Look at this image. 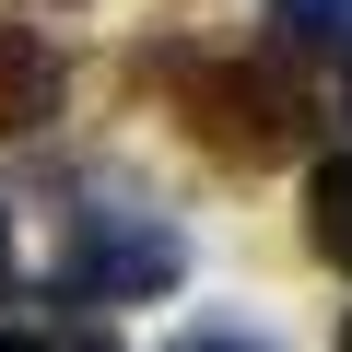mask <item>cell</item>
I'll use <instances>...</instances> for the list:
<instances>
[{
	"mask_svg": "<svg viewBox=\"0 0 352 352\" xmlns=\"http://www.w3.org/2000/svg\"><path fill=\"white\" fill-rule=\"evenodd\" d=\"M188 141L200 153H223V164H294L305 153V94L270 71V59H200V82H188Z\"/></svg>",
	"mask_w": 352,
	"mask_h": 352,
	"instance_id": "6da1fadb",
	"label": "cell"
},
{
	"mask_svg": "<svg viewBox=\"0 0 352 352\" xmlns=\"http://www.w3.org/2000/svg\"><path fill=\"white\" fill-rule=\"evenodd\" d=\"M176 270H188V247L153 212H82L59 247V305H153L176 294Z\"/></svg>",
	"mask_w": 352,
	"mask_h": 352,
	"instance_id": "7a4b0ae2",
	"label": "cell"
},
{
	"mask_svg": "<svg viewBox=\"0 0 352 352\" xmlns=\"http://www.w3.org/2000/svg\"><path fill=\"white\" fill-rule=\"evenodd\" d=\"M59 106V47L36 24H0V129H36Z\"/></svg>",
	"mask_w": 352,
	"mask_h": 352,
	"instance_id": "3957f363",
	"label": "cell"
},
{
	"mask_svg": "<svg viewBox=\"0 0 352 352\" xmlns=\"http://www.w3.org/2000/svg\"><path fill=\"white\" fill-rule=\"evenodd\" d=\"M270 36L294 59H352V0H270Z\"/></svg>",
	"mask_w": 352,
	"mask_h": 352,
	"instance_id": "277c9868",
	"label": "cell"
},
{
	"mask_svg": "<svg viewBox=\"0 0 352 352\" xmlns=\"http://www.w3.org/2000/svg\"><path fill=\"white\" fill-rule=\"evenodd\" d=\"M305 235H317V258L352 270V153H329V164L305 176Z\"/></svg>",
	"mask_w": 352,
	"mask_h": 352,
	"instance_id": "5b68a950",
	"label": "cell"
},
{
	"mask_svg": "<svg viewBox=\"0 0 352 352\" xmlns=\"http://www.w3.org/2000/svg\"><path fill=\"white\" fill-rule=\"evenodd\" d=\"M176 352H270V340H247V329H200V340H176Z\"/></svg>",
	"mask_w": 352,
	"mask_h": 352,
	"instance_id": "8992f818",
	"label": "cell"
},
{
	"mask_svg": "<svg viewBox=\"0 0 352 352\" xmlns=\"http://www.w3.org/2000/svg\"><path fill=\"white\" fill-rule=\"evenodd\" d=\"M47 352H118V340H106V329H94V317H71V329H59V340H47Z\"/></svg>",
	"mask_w": 352,
	"mask_h": 352,
	"instance_id": "52a82bcc",
	"label": "cell"
},
{
	"mask_svg": "<svg viewBox=\"0 0 352 352\" xmlns=\"http://www.w3.org/2000/svg\"><path fill=\"white\" fill-rule=\"evenodd\" d=\"M0 294H12V212H0Z\"/></svg>",
	"mask_w": 352,
	"mask_h": 352,
	"instance_id": "ba28073f",
	"label": "cell"
},
{
	"mask_svg": "<svg viewBox=\"0 0 352 352\" xmlns=\"http://www.w3.org/2000/svg\"><path fill=\"white\" fill-rule=\"evenodd\" d=\"M0 352H36V340H12V329H0Z\"/></svg>",
	"mask_w": 352,
	"mask_h": 352,
	"instance_id": "9c48e42d",
	"label": "cell"
}]
</instances>
